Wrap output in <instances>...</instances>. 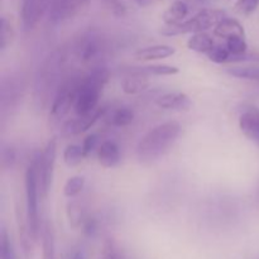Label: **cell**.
<instances>
[{"label": "cell", "instance_id": "obj_4", "mask_svg": "<svg viewBox=\"0 0 259 259\" xmlns=\"http://www.w3.org/2000/svg\"><path fill=\"white\" fill-rule=\"evenodd\" d=\"M111 51L109 37L96 29H89L81 33L72 45L73 56L83 65L93 67L100 66L104 58Z\"/></svg>", "mask_w": 259, "mask_h": 259}, {"label": "cell", "instance_id": "obj_11", "mask_svg": "<svg viewBox=\"0 0 259 259\" xmlns=\"http://www.w3.org/2000/svg\"><path fill=\"white\" fill-rule=\"evenodd\" d=\"M157 105L166 110L174 111H189L191 109L192 101L186 94L174 91V93H166L157 99Z\"/></svg>", "mask_w": 259, "mask_h": 259}, {"label": "cell", "instance_id": "obj_33", "mask_svg": "<svg viewBox=\"0 0 259 259\" xmlns=\"http://www.w3.org/2000/svg\"><path fill=\"white\" fill-rule=\"evenodd\" d=\"M81 227H82L83 234L89 238H94L99 232V222L94 217H86Z\"/></svg>", "mask_w": 259, "mask_h": 259}, {"label": "cell", "instance_id": "obj_18", "mask_svg": "<svg viewBox=\"0 0 259 259\" xmlns=\"http://www.w3.org/2000/svg\"><path fill=\"white\" fill-rule=\"evenodd\" d=\"M180 72L176 66L169 65H149L143 67H133L128 71V73H136L141 76H174Z\"/></svg>", "mask_w": 259, "mask_h": 259}, {"label": "cell", "instance_id": "obj_10", "mask_svg": "<svg viewBox=\"0 0 259 259\" xmlns=\"http://www.w3.org/2000/svg\"><path fill=\"white\" fill-rule=\"evenodd\" d=\"M105 111V108H98L93 113L88 114V115H77V118L65 121L62 125V134L70 137L85 133L91 126H94V124L104 115Z\"/></svg>", "mask_w": 259, "mask_h": 259}, {"label": "cell", "instance_id": "obj_30", "mask_svg": "<svg viewBox=\"0 0 259 259\" xmlns=\"http://www.w3.org/2000/svg\"><path fill=\"white\" fill-rule=\"evenodd\" d=\"M67 215L68 220H70V224L73 228H77L80 225H82L83 220H85V215H83L82 209H81L80 205L77 202H72V204L68 205L67 207Z\"/></svg>", "mask_w": 259, "mask_h": 259}, {"label": "cell", "instance_id": "obj_8", "mask_svg": "<svg viewBox=\"0 0 259 259\" xmlns=\"http://www.w3.org/2000/svg\"><path fill=\"white\" fill-rule=\"evenodd\" d=\"M56 156H57V142L55 138H52L46 144L43 152L37 153L38 181H39L40 195L43 197H47L48 192L52 187L53 176H55Z\"/></svg>", "mask_w": 259, "mask_h": 259}, {"label": "cell", "instance_id": "obj_20", "mask_svg": "<svg viewBox=\"0 0 259 259\" xmlns=\"http://www.w3.org/2000/svg\"><path fill=\"white\" fill-rule=\"evenodd\" d=\"M215 45H217V43H215L214 38L205 32L195 33V34H192L191 38H189V40H187V47H189V50L197 53H205V55H206Z\"/></svg>", "mask_w": 259, "mask_h": 259}, {"label": "cell", "instance_id": "obj_17", "mask_svg": "<svg viewBox=\"0 0 259 259\" xmlns=\"http://www.w3.org/2000/svg\"><path fill=\"white\" fill-rule=\"evenodd\" d=\"M214 34L220 38H232V37H245V32L243 25L238 22L237 19H232V18H225L223 19L217 27L214 28Z\"/></svg>", "mask_w": 259, "mask_h": 259}, {"label": "cell", "instance_id": "obj_28", "mask_svg": "<svg viewBox=\"0 0 259 259\" xmlns=\"http://www.w3.org/2000/svg\"><path fill=\"white\" fill-rule=\"evenodd\" d=\"M0 50L5 51L8 46L12 43L14 32H13L12 24L7 20V18H2V25H0Z\"/></svg>", "mask_w": 259, "mask_h": 259}, {"label": "cell", "instance_id": "obj_36", "mask_svg": "<svg viewBox=\"0 0 259 259\" xmlns=\"http://www.w3.org/2000/svg\"><path fill=\"white\" fill-rule=\"evenodd\" d=\"M17 159V154L12 147H4L2 151V166L3 168H12Z\"/></svg>", "mask_w": 259, "mask_h": 259}, {"label": "cell", "instance_id": "obj_42", "mask_svg": "<svg viewBox=\"0 0 259 259\" xmlns=\"http://www.w3.org/2000/svg\"><path fill=\"white\" fill-rule=\"evenodd\" d=\"M258 3H259V0H258Z\"/></svg>", "mask_w": 259, "mask_h": 259}, {"label": "cell", "instance_id": "obj_35", "mask_svg": "<svg viewBox=\"0 0 259 259\" xmlns=\"http://www.w3.org/2000/svg\"><path fill=\"white\" fill-rule=\"evenodd\" d=\"M63 2H65L67 18H71L75 14H77V13L88 4L89 0H63Z\"/></svg>", "mask_w": 259, "mask_h": 259}, {"label": "cell", "instance_id": "obj_7", "mask_svg": "<svg viewBox=\"0 0 259 259\" xmlns=\"http://www.w3.org/2000/svg\"><path fill=\"white\" fill-rule=\"evenodd\" d=\"M81 76H71L65 78L58 88L57 93L53 96L51 104L50 119L52 121H61L71 109L75 108L76 96H77L78 86H80Z\"/></svg>", "mask_w": 259, "mask_h": 259}, {"label": "cell", "instance_id": "obj_9", "mask_svg": "<svg viewBox=\"0 0 259 259\" xmlns=\"http://www.w3.org/2000/svg\"><path fill=\"white\" fill-rule=\"evenodd\" d=\"M50 0H22L20 18L24 32H30L37 27L43 15L47 13Z\"/></svg>", "mask_w": 259, "mask_h": 259}, {"label": "cell", "instance_id": "obj_22", "mask_svg": "<svg viewBox=\"0 0 259 259\" xmlns=\"http://www.w3.org/2000/svg\"><path fill=\"white\" fill-rule=\"evenodd\" d=\"M85 158L86 154L82 146H78V144H68L63 151V161L68 167L78 166Z\"/></svg>", "mask_w": 259, "mask_h": 259}, {"label": "cell", "instance_id": "obj_19", "mask_svg": "<svg viewBox=\"0 0 259 259\" xmlns=\"http://www.w3.org/2000/svg\"><path fill=\"white\" fill-rule=\"evenodd\" d=\"M149 86V81L146 76L136 75V73H128L125 78L121 81V89L126 95H136L147 90Z\"/></svg>", "mask_w": 259, "mask_h": 259}, {"label": "cell", "instance_id": "obj_39", "mask_svg": "<svg viewBox=\"0 0 259 259\" xmlns=\"http://www.w3.org/2000/svg\"><path fill=\"white\" fill-rule=\"evenodd\" d=\"M71 259H85V255H83V253L81 250H76V252H73Z\"/></svg>", "mask_w": 259, "mask_h": 259}, {"label": "cell", "instance_id": "obj_12", "mask_svg": "<svg viewBox=\"0 0 259 259\" xmlns=\"http://www.w3.org/2000/svg\"><path fill=\"white\" fill-rule=\"evenodd\" d=\"M20 91H22V83L19 80L14 77H9L3 81L2 83V113L3 115L5 111L10 108H14L19 100Z\"/></svg>", "mask_w": 259, "mask_h": 259}, {"label": "cell", "instance_id": "obj_13", "mask_svg": "<svg viewBox=\"0 0 259 259\" xmlns=\"http://www.w3.org/2000/svg\"><path fill=\"white\" fill-rule=\"evenodd\" d=\"M239 128L250 141L259 144V109H248L240 115Z\"/></svg>", "mask_w": 259, "mask_h": 259}, {"label": "cell", "instance_id": "obj_41", "mask_svg": "<svg viewBox=\"0 0 259 259\" xmlns=\"http://www.w3.org/2000/svg\"><path fill=\"white\" fill-rule=\"evenodd\" d=\"M200 3H205V2H207V0H199Z\"/></svg>", "mask_w": 259, "mask_h": 259}, {"label": "cell", "instance_id": "obj_1", "mask_svg": "<svg viewBox=\"0 0 259 259\" xmlns=\"http://www.w3.org/2000/svg\"><path fill=\"white\" fill-rule=\"evenodd\" d=\"M182 128L179 121L169 120L147 132L137 146V158L142 163H152L163 157L176 143Z\"/></svg>", "mask_w": 259, "mask_h": 259}, {"label": "cell", "instance_id": "obj_26", "mask_svg": "<svg viewBox=\"0 0 259 259\" xmlns=\"http://www.w3.org/2000/svg\"><path fill=\"white\" fill-rule=\"evenodd\" d=\"M206 56L214 63H227L229 62L230 57H232V52H230L227 43H225V45H215L206 53Z\"/></svg>", "mask_w": 259, "mask_h": 259}, {"label": "cell", "instance_id": "obj_37", "mask_svg": "<svg viewBox=\"0 0 259 259\" xmlns=\"http://www.w3.org/2000/svg\"><path fill=\"white\" fill-rule=\"evenodd\" d=\"M98 143H99V136L96 133L89 134V136L86 137L85 141H83L82 143V148H83V152H85L86 157L90 156V154L95 151V148L98 147Z\"/></svg>", "mask_w": 259, "mask_h": 259}, {"label": "cell", "instance_id": "obj_21", "mask_svg": "<svg viewBox=\"0 0 259 259\" xmlns=\"http://www.w3.org/2000/svg\"><path fill=\"white\" fill-rule=\"evenodd\" d=\"M43 259H57L56 257V240L52 223L50 220L45 223L42 233Z\"/></svg>", "mask_w": 259, "mask_h": 259}, {"label": "cell", "instance_id": "obj_29", "mask_svg": "<svg viewBox=\"0 0 259 259\" xmlns=\"http://www.w3.org/2000/svg\"><path fill=\"white\" fill-rule=\"evenodd\" d=\"M227 46L229 51L232 52V56H240L247 53L248 45L245 42V37H232L227 39Z\"/></svg>", "mask_w": 259, "mask_h": 259}, {"label": "cell", "instance_id": "obj_5", "mask_svg": "<svg viewBox=\"0 0 259 259\" xmlns=\"http://www.w3.org/2000/svg\"><path fill=\"white\" fill-rule=\"evenodd\" d=\"M25 186V214H27L28 227L33 242H37L40 233L39 220V181L37 171V154L28 166L24 179Z\"/></svg>", "mask_w": 259, "mask_h": 259}, {"label": "cell", "instance_id": "obj_32", "mask_svg": "<svg viewBox=\"0 0 259 259\" xmlns=\"http://www.w3.org/2000/svg\"><path fill=\"white\" fill-rule=\"evenodd\" d=\"M258 5V0H238L235 4V10L243 15H249L255 12Z\"/></svg>", "mask_w": 259, "mask_h": 259}, {"label": "cell", "instance_id": "obj_3", "mask_svg": "<svg viewBox=\"0 0 259 259\" xmlns=\"http://www.w3.org/2000/svg\"><path fill=\"white\" fill-rule=\"evenodd\" d=\"M66 55L63 50H57L43 62L35 80V99L45 105L50 100V95L57 93L62 83V72L65 70Z\"/></svg>", "mask_w": 259, "mask_h": 259}, {"label": "cell", "instance_id": "obj_27", "mask_svg": "<svg viewBox=\"0 0 259 259\" xmlns=\"http://www.w3.org/2000/svg\"><path fill=\"white\" fill-rule=\"evenodd\" d=\"M0 259H17L12 239L4 227L2 228V234H0Z\"/></svg>", "mask_w": 259, "mask_h": 259}, {"label": "cell", "instance_id": "obj_16", "mask_svg": "<svg viewBox=\"0 0 259 259\" xmlns=\"http://www.w3.org/2000/svg\"><path fill=\"white\" fill-rule=\"evenodd\" d=\"M187 14H189V7H187L186 3L182 2V0H176L167 8L162 18L168 27H172V25H177L184 22Z\"/></svg>", "mask_w": 259, "mask_h": 259}, {"label": "cell", "instance_id": "obj_23", "mask_svg": "<svg viewBox=\"0 0 259 259\" xmlns=\"http://www.w3.org/2000/svg\"><path fill=\"white\" fill-rule=\"evenodd\" d=\"M134 120V111L132 109L125 108H119L116 110H114L111 113L110 118H109V123L114 126H119V128H123V126H128L133 123Z\"/></svg>", "mask_w": 259, "mask_h": 259}, {"label": "cell", "instance_id": "obj_14", "mask_svg": "<svg viewBox=\"0 0 259 259\" xmlns=\"http://www.w3.org/2000/svg\"><path fill=\"white\" fill-rule=\"evenodd\" d=\"M176 53V48L168 45H156V46H148V47L139 48L134 52V58L138 61H156V60H163V58H168Z\"/></svg>", "mask_w": 259, "mask_h": 259}, {"label": "cell", "instance_id": "obj_38", "mask_svg": "<svg viewBox=\"0 0 259 259\" xmlns=\"http://www.w3.org/2000/svg\"><path fill=\"white\" fill-rule=\"evenodd\" d=\"M133 2L136 3V4H138L139 7H148V5H151L154 0H133Z\"/></svg>", "mask_w": 259, "mask_h": 259}, {"label": "cell", "instance_id": "obj_34", "mask_svg": "<svg viewBox=\"0 0 259 259\" xmlns=\"http://www.w3.org/2000/svg\"><path fill=\"white\" fill-rule=\"evenodd\" d=\"M103 4L116 17H124L126 13V7L121 0H101Z\"/></svg>", "mask_w": 259, "mask_h": 259}, {"label": "cell", "instance_id": "obj_40", "mask_svg": "<svg viewBox=\"0 0 259 259\" xmlns=\"http://www.w3.org/2000/svg\"><path fill=\"white\" fill-rule=\"evenodd\" d=\"M257 202H258V205H259V187H258V190H257Z\"/></svg>", "mask_w": 259, "mask_h": 259}, {"label": "cell", "instance_id": "obj_25", "mask_svg": "<svg viewBox=\"0 0 259 259\" xmlns=\"http://www.w3.org/2000/svg\"><path fill=\"white\" fill-rule=\"evenodd\" d=\"M83 187H85V179L82 176H73L66 181L65 186H63V195L66 197H75L82 192Z\"/></svg>", "mask_w": 259, "mask_h": 259}, {"label": "cell", "instance_id": "obj_6", "mask_svg": "<svg viewBox=\"0 0 259 259\" xmlns=\"http://www.w3.org/2000/svg\"><path fill=\"white\" fill-rule=\"evenodd\" d=\"M225 18L227 17H225L224 10L204 9L197 13V14H195L192 18H190V19L184 20V22L177 25L166 28L161 33L163 35H167V37H172V35H181L187 34V33L195 34V33L206 32V30L217 27Z\"/></svg>", "mask_w": 259, "mask_h": 259}, {"label": "cell", "instance_id": "obj_24", "mask_svg": "<svg viewBox=\"0 0 259 259\" xmlns=\"http://www.w3.org/2000/svg\"><path fill=\"white\" fill-rule=\"evenodd\" d=\"M227 73L238 78L258 81L259 82V66H238V67L227 68Z\"/></svg>", "mask_w": 259, "mask_h": 259}, {"label": "cell", "instance_id": "obj_2", "mask_svg": "<svg viewBox=\"0 0 259 259\" xmlns=\"http://www.w3.org/2000/svg\"><path fill=\"white\" fill-rule=\"evenodd\" d=\"M109 78H110V72L103 65L95 66L90 72L81 76L75 108H73L76 115H88L99 108L100 95Z\"/></svg>", "mask_w": 259, "mask_h": 259}, {"label": "cell", "instance_id": "obj_15", "mask_svg": "<svg viewBox=\"0 0 259 259\" xmlns=\"http://www.w3.org/2000/svg\"><path fill=\"white\" fill-rule=\"evenodd\" d=\"M99 163L105 168H113L120 162V149L114 141H105L98 149Z\"/></svg>", "mask_w": 259, "mask_h": 259}, {"label": "cell", "instance_id": "obj_31", "mask_svg": "<svg viewBox=\"0 0 259 259\" xmlns=\"http://www.w3.org/2000/svg\"><path fill=\"white\" fill-rule=\"evenodd\" d=\"M103 259H125L124 258L123 253L115 244V242L111 239H108L104 244L103 249Z\"/></svg>", "mask_w": 259, "mask_h": 259}]
</instances>
